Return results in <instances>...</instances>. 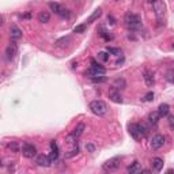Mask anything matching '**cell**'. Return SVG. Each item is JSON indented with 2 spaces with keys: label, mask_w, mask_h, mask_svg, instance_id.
Returning a JSON list of instances; mask_svg holds the SVG:
<instances>
[{
  "label": "cell",
  "mask_w": 174,
  "mask_h": 174,
  "mask_svg": "<svg viewBox=\"0 0 174 174\" xmlns=\"http://www.w3.org/2000/svg\"><path fill=\"white\" fill-rule=\"evenodd\" d=\"M108 52L110 54H114V56H118V54L121 53V49H118V48H110L108 46Z\"/></svg>",
  "instance_id": "29"
},
{
  "label": "cell",
  "mask_w": 174,
  "mask_h": 174,
  "mask_svg": "<svg viewBox=\"0 0 174 174\" xmlns=\"http://www.w3.org/2000/svg\"><path fill=\"white\" fill-rule=\"evenodd\" d=\"M169 127L172 129H174V117H173V116H172V117H169Z\"/></svg>",
  "instance_id": "37"
},
{
  "label": "cell",
  "mask_w": 174,
  "mask_h": 174,
  "mask_svg": "<svg viewBox=\"0 0 174 174\" xmlns=\"http://www.w3.org/2000/svg\"><path fill=\"white\" fill-rule=\"evenodd\" d=\"M16 53H18V46H16V44H15V42H10L8 45H7L6 52H4L6 60H7V61H11L14 57L16 56Z\"/></svg>",
  "instance_id": "8"
},
{
  "label": "cell",
  "mask_w": 174,
  "mask_h": 174,
  "mask_svg": "<svg viewBox=\"0 0 174 174\" xmlns=\"http://www.w3.org/2000/svg\"><path fill=\"white\" fill-rule=\"evenodd\" d=\"M88 108H90L91 113H94L95 116H104V114H106V112H108L106 104L101 100L91 101L90 105H88Z\"/></svg>",
  "instance_id": "1"
},
{
  "label": "cell",
  "mask_w": 174,
  "mask_h": 174,
  "mask_svg": "<svg viewBox=\"0 0 174 174\" xmlns=\"http://www.w3.org/2000/svg\"><path fill=\"white\" fill-rule=\"evenodd\" d=\"M120 162H121L120 156H114V158L108 159V161L102 165V169H104L105 172H114V170H117L120 168Z\"/></svg>",
  "instance_id": "4"
},
{
  "label": "cell",
  "mask_w": 174,
  "mask_h": 174,
  "mask_svg": "<svg viewBox=\"0 0 174 174\" xmlns=\"http://www.w3.org/2000/svg\"><path fill=\"white\" fill-rule=\"evenodd\" d=\"M70 15H71V12L68 11L67 8H64V7H63V10H61L60 14H59V16H61V18H68Z\"/></svg>",
  "instance_id": "32"
},
{
  "label": "cell",
  "mask_w": 174,
  "mask_h": 174,
  "mask_svg": "<svg viewBox=\"0 0 174 174\" xmlns=\"http://www.w3.org/2000/svg\"><path fill=\"white\" fill-rule=\"evenodd\" d=\"M70 41H71V38H70V37H63V38L57 40L56 45H57V46H63V45H67V42H70Z\"/></svg>",
  "instance_id": "28"
},
{
  "label": "cell",
  "mask_w": 174,
  "mask_h": 174,
  "mask_svg": "<svg viewBox=\"0 0 174 174\" xmlns=\"http://www.w3.org/2000/svg\"><path fill=\"white\" fill-rule=\"evenodd\" d=\"M83 131H84V124H83V122H79V124L76 125V128H75L74 131L71 132V136L75 138V139H78L82 134H83Z\"/></svg>",
  "instance_id": "17"
},
{
  "label": "cell",
  "mask_w": 174,
  "mask_h": 174,
  "mask_svg": "<svg viewBox=\"0 0 174 174\" xmlns=\"http://www.w3.org/2000/svg\"><path fill=\"white\" fill-rule=\"evenodd\" d=\"M78 152H79V147H78V144H75L74 148H71L70 151L64 154V158H66V159H70V158H72V156L78 155Z\"/></svg>",
  "instance_id": "23"
},
{
  "label": "cell",
  "mask_w": 174,
  "mask_h": 174,
  "mask_svg": "<svg viewBox=\"0 0 174 174\" xmlns=\"http://www.w3.org/2000/svg\"><path fill=\"white\" fill-rule=\"evenodd\" d=\"M22 155L27 159H32L37 155V150L33 144H29V143H25L22 147Z\"/></svg>",
  "instance_id": "6"
},
{
  "label": "cell",
  "mask_w": 174,
  "mask_h": 174,
  "mask_svg": "<svg viewBox=\"0 0 174 174\" xmlns=\"http://www.w3.org/2000/svg\"><path fill=\"white\" fill-rule=\"evenodd\" d=\"M124 22L125 25L128 27H131V29H136V27H139L142 25V19L139 15H136V14H132V12H127L124 16Z\"/></svg>",
  "instance_id": "3"
},
{
  "label": "cell",
  "mask_w": 174,
  "mask_h": 174,
  "mask_svg": "<svg viewBox=\"0 0 174 174\" xmlns=\"http://www.w3.org/2000/svg\"><path fill=\"white\" fill-rule=\"evenodd\" d=\"M105 72H106V70L98 64V66H91V68L87 70L84 75L88 78H95V76H100V75H105Z\"/></svg>",
  "instance_id": "7"
},
{
  "label": "cell",
  "mask_w": 174,
  "mask_h": 174,
  "mask_svg": "<svg viewBox=\"0 0 174 174\" xmlns=\"http://www.w3.org/2000/svg\"><path fill=\"white\" fill-rule=\"evenodd\" d=\"M165 144V136L161 135V134H156L151 140V148L152 150H159L163 147Z\"/></svg>",
  "instance_id": "10"
},
{
  "label": "cell",
  "mask_w": 174,
  "mask_h": 174,
  "mask_svg": "<svg viewBox=\"0 0 174 174\" xmlns=\"http://www.w3.org/2000/svg\"><path fill=\"white\" fill-rule=\"evenodd\" d=\"M84 32H86V25H79V26H75V29H74V33H78V34L84 33Z\"/></svg>",
  "instance_id": "30"
},
{
  "label": "cell",
  "mask_w": 174,
  "mask_h": 174,
  "mask_svg": "<svg viewBox=\"0 0 174 174\" xmlns=\"http://www.w3.org/2000/svg\"><path fill=\"white\" fill-rule=\"evenodd\" d=\"M101 36H102V37H104V38H105V40H106V41H109V40H112V37H110V36H108V34H106V32H105V30H104V29H101Z\"/></svg>",
  "instance_id": "35"
},
{
  "label": "cell",
  "mask_w": 174,
  "mask_h": 174,
  "mask_svg": "<svg viewBox=\"0 0 174 174\" xmlns=\"http://www.w3.org/2000/svg\"><path fill=\"white\" fill-rule=\"evenodd\" d=\"M128 131H129V135L135 139V140H142L144 136L142 134V129H140V124H129L128 127Z\"/></svg>",
  "instance_id": "5"
},
{
  "label": "cell",
  "mask_w": 174,
  "mask_h": 174,
  "mask_svg": "<svg viewBox=\"0 0 174 174\" xmlns=\"http://www.w3.org/2000/svg\"><path fill=\"white\" fill-rule=\"evenodd\" d=\"M97 59L100 61H102V63H106V61L109 60V52L108 53L106 52H100L97 54Z\"/></svg>",
  "instance_id": "27"
},
{
  "label": "cell",
  "mask_w": 174,
  "mask_h": 174,
  "mask_svg": "<svg viewBox=\"0 0 174 174\" xmlns=\"http://www.w3.org/2000/svg\"><path fill=\"white\" fill-rule=\"evenodd\" d=\"M165 78L169 83H174V68H169L165 74Z\"/></svg>",
  "instance_id": "25"
},
{
  "label": "cell",
  "mask_w": 174,
  "mask_h": 174,
  "mask_svg": "<svg viewBox=\"0 0 174 174\" xmlns=\"http://www.w3.org/2000/svg\"><path fill=\"white\" fill-rule=\"evenodd\" d=\"M108 97L110 101H113L114 104H121L122 102V95L120 93V90L116 87H112L110 90L108 91Z\"/></svg>",
  "instance_id": "9"
},
{
  "label": "cell",
  "mask_w": 174,
  "mask_h": 174,
  "mask_svg": "<svg viewBox=\"0 0 174 174\" xmlns=\"http://www.w3.org/2000/svg\"><path fill=\"white\" fill-rule=\"evenodd\" d=\"M36 163H37L38 166H41V168H49L50 163H52V159H50V156H49V155L41 154V155L37 156Z\"/></svg>",
  "instance_id": "11"
},
{
  "label": "cell",
  "mask_w": 174,
  "mask_h": 174,
  "mask_svg": "<svg viewBox=\"0 0 174 174\" xmlns=\"http://www.w3.org/2000/svg\"><path fill=\"white\" fill-rule=\"evenodd\" d=\"M49 19H50V14L48 12V11H41L38 14V20L41 23H46V22H49Z\"/></svg>",
  "instance_id": "22"
},
{
  "label": "cell",
  "mask_w": 174,
  "mask_h": 174,
  "mask_svg": "<svg viewBox=\"0 0 174 174\" xmlns=\"http://www.w3.org/2000/svg\"><path fill=\"white\" fill-rule=\"evenodd\" d=\"M173 48H174V44H173Z\"/></svg>",
  "instance_id": "39"
},
{
  "label": "cell",
  "mask_w": 174,
  "mask_h": 174,
  "mask_svg": "<svg viewBox=\"0 0 174 174\" xmlns=\"http://www.w3.org/2000/svg\"><path fill=\"white\" fill-rule=\"evenodd\" d=\"M143 79H144L146 84H147L148 87H152L155 83V79H154V72L150 70H144V72H143Z\"/></svg>",
  "instance_id": "12"
},
{
  "label": "cell",
  "mask_w": 174,
  "mask_h": 174,
  "mask_svg": "<svg viewBox=\"0 0 174 174\" xmlns=\"http://www.w3.org/2000/svg\"><path fill=\"white\" fill-rule=\"evenodd\" d=\"M152 100H154V93L152 91H150V93H147L144 95V100L143 101H146V102H151Z\"/></svg>",
  "instance_id": "33"
},
{
  "label": "cell",
  "mask_w": 174,
  "mask_h": 174,
  "mask_svg": "<svg viewBox=\"0 0 174 174\" xmlns=\"http://www.w3.org/2000/svg\"><path fill=\"white\" fill-rule=\"evenodd\" d=\"M10 37H11L12 41H18L22 38V30L19 29V27L16 26H11V29H10Z\"/></svg>",
  "instance_id": "14"
},
{
  "label": "cell",
  "mask_w": 174,
  "mask_h": 174,
  "mask_svg": "<svg viewBox=\"0 0 174 174\" xmlns=\"http://www.w3.org/2000/svg\"><path fill=\"white\" fill-rule=\"evenodd\" d=\"M86 148H87V151H88V152H94V150H95L94 144H91V143H88V144L86 146Z\"/></svg>",
  "instance_id": "36"
},
{
  "label": "cell",
  "mask_w": 174,
  "mask_h": 174,
  "mask_svg": "<svg viewBox=\"0 0 174 174\" xmlns=\"http://www.w3.org/2000/svg\"><path fill=\"white\" fill-rule=\"evenodd\" d=\"M140 172H142V169H140V165H139V162H138V161H135V162L128 168V173H131V174L140 173Z\"/></svg>",
  "instance_id": "21"
},
{
  "label": "cell",
  "mask_w": 174,
  "mask_h": 174,
  "mask_svg": "<svg viewBox=\"0 0 174 174\" xmlns=\"http://www.w3.org/2000/svg\"><path fill=\"white\" fill-rule=\"evenodd\" d=\"M49 8H50V11H53L54 14H57L59 15L60 14V11L63 10V7H61L59 3H54V2H50L49 3Z\"/></svg>",
  "instance_id": "24"
},
{
  "label": "cell",
  "mask_w": 174,
  "mask_h": 174,
  "mask_svg": "<svg viewBox=\"0 0 174 174\" xmlns=\"http://www.w3.org/2000/svg\"><path fill=\"white\" fill-rule=\"evenodd\" d=\"M151 165H152V169H154L155 172H161L163 169V159L158 158V156H156V158H152Z\"/></svg>",
  "instance_id": "15"
},
{
  "label": "cell",
  "mask_w": 174,
  "mask_h": 174,
  "mask_svg": "<svg viewBox=\"0 0 174 174\" xmlns=\"http://www.w3.org/2000/svg\"><path fill=\"white\" fill-rule=\"evenodd\" d=\"M169 112H170V106L168 104H161L159 105V108H158V113L161 117H166V116L169 114Z\"/></svg>",
  "instance_id": "18"
},
{
  "label": "cell",
  "mask_w": 174,
  "mask_h": 174,
  "mask_svg": "<svg viewBox=\"0 0 174 174\" xmlns=\"http://www.w3.org/2000/svg\"><path fill=\"white\" fill-rule=\"evenodd\" d=\"M108 20H110V23H112V25H114V19L112 18V16H108Z\"/></svg>",
  "instance_id": "38"
},
{
  "label": "cell",
  "mask_w": 174,
  "mask_h": 174,
  "mask_svg": "<svg viewBox=\"0 0 174 174\" xmlns=\"http://www.w3.org/2000/svg\"><path fill=\"white\" fill-rule=\"evenodd\" d=\"M159 118H161V116H159L158 112H152V113L148 114V122L152 125V127H156V125H158Z\"/></svg>",
  "instance_id": "16"
},
{
  "label": "cell",
  "mask_w": 174,
  "mask_h": 174,
  "mask_svg": "<svg viewBox=\"0 0 174 174\" xmlns=\"http://www.w3.org/2000/svg\"><path fill=\"white\" fill-rule=\"evenodd\" d=\"M50 159L53 161H57V158H59V146H57L56 140H52L50 142Z\"/></svg>",
  "instance_id": "13"
},
{
  "label": "cell",
  "mask_w": 174,
  "mask_h": 174,
  "mask_svg": "<svg viewBox=\"0 0 174 174\" xmlns=\"http://www.w3.org/2000/svg\"><path fill=\"white\" fill-rule=\"evenodd\" d=\"M7 148H8L11 152H18V151H19V144H18V142H10L8 144H7Z\"/></svg>",
  "instance_id": "26"
},
{
  "label": "cell",
  "mask_w": 174,
  "mask_h": 174,
  "mask_svg": "<svg viewBox=\"0 0 174 174\" xmlns=\"http://www.w3.org/2000/svg\"><path fill=\"white\" fill-rule=\"evenodd\" d=\"M150 3H151L152 10H154L158 20H162V18L165 16V12H166V6L163 3V0H150Z\"/></svg>",
  "instance_id": "2"
},
{
  "label": "cell",
  "mask_w": 174,
  "mask_h": 174,
  "mask_svg": "<svg viewBox=\"0 0 174 174\" xmlns=\"http://www.w3.org/2000/svg\"><path fill=\"white\" fill-rule=\"evenodd\" d=\"M140 129H142V134H143V136H144V138H146V136L148 135V128L146 127L144 124H140Z\"/></svg>",
  "instance_id": "34"
},
{
  "label": "cell",
  "mask_w": 174,
  "mask_h": 174,
  "mask_svg": "<svg viewBox=\"0 0 174 174\" xmlns=\"http://www.w3.org/2000/svg\"><path fill=\"white\" fill-rule=\"evenodd\" d=\"M101 15H102V10H101V8H97V10H95V11L87 18V23H93V22H95V20L100 18Z\"/></svg>",
  "instance_id": "20"
},
{
  "label": "cell",
  "mask_w": 174,
  "mask_h": 174,
  "mask_svg": "<svg viewBox=\"0 0 174 174\" xmlns=\"http://www.w3.org/2000/svg\"><path fill=\"white\" fill-rule=\"evenodd\" d=\"M91 80L94 82V83H102V82L106 80V78L104 76V75H100V76H95V78H91Z\"/></svg>",
  "instance_id": "31"
},
{
  "label": "cell",
  "mask_w": 174,
  "mask_h": 174,
  "mask_svg": "<svg viewBox=\"0 0 174 174\" xmlns=\"http://www.w3.org/2000/svg\"><path fill=\"white\" fill-rule=\"evenodd\" d=\"M113 87L118 88V90H124V88L127 87V82H125V79H122V78H117V79L113 82Z\"/></svg>",
  "instance_id": "19"
}]
</instances>
